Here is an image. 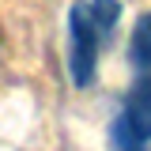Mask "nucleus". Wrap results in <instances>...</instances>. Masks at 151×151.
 <instances>
[{
  "instance_id": "f03ea898",
  "label": "nucleus",
  "mask_w": 151,
  "mask_h": 151,
  "mask_svg": "<svg viewBox=\"0 0 151 151\" xmlns=\"http://www.w3.org/2000/svg\"><path fill=\"white\" fill-rule=\"evenodd\" d=\"M151 140V76H140L129 87V98L113 121L117 151H140Z\"/></svg>"
},
{
  "instance_id": "7ed1b4c3",
  "label": "nucleus",
  "mask_w": 151,
  "mask_h": 151,
  "mask_svg": "<svg viewBox=\"0 0 151 151\" xmlns=\"http://www.w3.org/2000/svg\"><path fill=\"white\" fill-rule=\"evenodd\" d=\"M129 60L136 68H151V15H144L136 27H132L129 38Z\"/></svg>"
},
{
  "instance_id": "f257e3e1",
  "label": "nucleus",
  "mask_w": 151,
  "mask_h": 151,
  "mask_svg": "<svg viewBox=\"0 0 151 151\" xmlns=\"http://www.w3.org/2000/svg\"><path fill=\"white\" fill-rule=\"evenodd\" d=\"M121 19V0H76L68 12V72L79 87L94 79L102 38Z\"/></svg>"
}]
</instances>
